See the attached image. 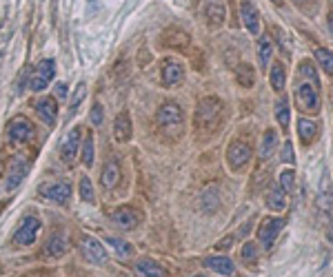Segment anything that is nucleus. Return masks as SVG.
Returning <instances> with one entry per match:
<instances>
[{
	"instance_id": "f257e3e1",
	"label": "nucleus",
	"mask_w": 333,
	"mask_h": 277,
	"mask_svg": "<svg viewBox=\"0 0 333 277\" xmlns=\"http://www.w3.org/2000/svg\"><path fill=\"white\" fill-rule=\"evenodd\" d=\"M220 113H222L220 100L218 98H204L202 102L198 104V109H195V116H193L195 129H200V131L213 129V124L220 120Z\"/></svg>"
},
{
	"instance_id": "f03ea898",
	"label": "nucleus",
	"mask_w": 333,
	"mask_h": 277,
	"mask_svg": "<svg viewBox=\"0 0 333 277\" xmlns=\"http://www.w3.org/2000/svg\"><path fill=\"white\" fill-rule=\"evenodd\" d=\"M40 226H42V224H40L38 217H34V215H27V217L20 222V226H18L16 235H13V242H16L18 246L34 244L36 237H38V233H40Z\"/></svg>"
},
{
	"instance_id": "7ed1b4c3",
	"label": "nucleus",
	"mask_w": 333,
	"mask_h": 277,
	"mask_svg": "<svg viewBox=\"0 0 333 277\" xmlns=\"http://www.w3.org/2000/svg\"><path fill=\"white\" fill-rule=\"evenodd\" d=\"M284 228V219L282 217H264L258 228V240L264 248H271L275 242V237L280 235V231Z\"/></svg>"
},
{
	"instance_id": "20e7f679",
	"label": "nucleus",
	"mask_w": 333,
	"mask_h": 277,
	"mask_svg": "<svg viewBox=\"0 0 333 277\" xmlns=\"http://www.w3.org/2000/svg\"><path fill=\"white\" fill-rule=\"evenodd\" d=\"M40 193H42L47 200L56 202V204H67V200L71 197V184L65 182V180H53V182H44L40 186Z\"/></svg>"
},
{
	"instance_id": "39448f33",
	"label": "nucleus",
	"mask_w": 333,
	"mask_h": 277,
	"mask_svg": "<svg viewBox=\"0 0 333 277\" xmlns=\"http://www.w3.org/2000/svg\"><path fill=\"white\" fill-rule=\"evenodd\" d=\"M296 104L300 107V111H306V113H318L320 111L318 91L313 89V85L302 82V85L297 87L296 89Z\"/></svg>"
},
{
	"instance_id": "423d86ee",
	"label": "nucleus",
	"mask_w": 333,
	"mask_h": 277,
	"mask_svg": "<svg viewBox=\"0 0 333 277\" xmlns=\"http://www.w3.org/2000/svg\"><path fill=\"white\" fill-rule=\"evenodd\" d=\"M251 160V149L242 142H231L226 149V166L231 171H240L247 162Z\"/></svg>"
},
{
	"instance_id": "0eeeda50",
	"label": "nucleus",
	"mask_w": 333,
	"mask_h": 277,
	"mask_svg": "<svg viewBox=\"0 0 333 277\" xmlns=\"http://www.w3.org/2000/svg\"><path fill=\"white\" fill-rule=\"evenodd\" d=\"M53 73H56V62L53 60H40L38 62V67H36V73H34V78H31V82H29V87H31V91H42L44 87L49 85V80L53 78Z\"/></svg>"
},
{
	"instance_id": "6e6552de",
	"label": "nucleus",
	"mask_w": 333,
	"mask_h": 277,
	"mask_svg": "<svg viewBox=\"0 0 333 277\" xmlns=\"http://www.w3.org/2000/svg\"><path fill=\"white\" fill-rule=\"evenodd\" d=\"M27 171H29V162H27V157H25V155L13 157L11 166H9V173H7V182H4V188H7V191H13V188L20 186V182L25 180Z\"/></svg>"
},
{
	"instance_id": "1a4fd4ad",
	"label": "nucleus",
	"mask_w": 333,
	"mask_h": 277,
	"mask_svg": "<svg viewBox=\"0 0 333 277\" xmlns=\"http://www.w3.org/2000/svg\"><path fill=\"white\" fill-rule=\"evenodd\" d=\"M160 76H162V85L164 87L180 85V82L185 80V64L178 62V60H173V58H167L162 62V71H160Z\"/></svg>"
},
{
	"instance_id": "9d476101",
	"label": "nucleus",
	"mask_w": 333,
	"mask_h": 277,
	"mask_svg": "<svg viewBox=\"0 0 333 277\" xmlns=\"http://www.w3.org/2000/svg\"><path fill=\"white\" fill-rule=\"evenodd\" d=\"M80 250H82V255L91 264H105L107 262V250L96 237L84 235L82 240H80Z\"/></svg>"
},
{
	"instance_id": "9b49d317",
	"label": "nucleus",
	"mask_w": 333,
	"mask_h": 277,
	"mask_svg": "<svg viewBox=\"0 0 333 277\" xmlns=\"http://www.w3.org/2000/svg\"><path fill=\"white\" fill-rule=\"evenodd\" d=\"M185 122V113L176 102H167L158 109V124L160 126H178L180 129Z\"/></svg>"
},
{
	"instance_id": "f8f14e48",
	"label": "nucleus",
	"mask_w": 333,
	"mask_h": 277,
	"mask_svg": "<svg viewBox=\"0 0 333 277\" xmlns=\"http://www.w3.org/2000/svg\"><path fill=\"white\" fill-rule=\"evenodd\" d=\"M80 135H82V131L75 126V129H71L69 133L65 135V140H62V144H60V160L65 162V164H71V162L75 160V155H78Z\"/></svg>"
},
{
	"instance_id": "ddd939ff",
	"label": "nucleus",
	"mask_w": 333,
	"mask_h": 277,
	"mask_svg": "<svg viewBox=\"0 0 333 277\" xmlns=\"http://www.w3.org/2000/svg\"><path fill=\"white\" fill-rule=\"evenodd\" d=\"M31 135H34V126L27 118H16L7 126V138L11 142H27V140H31Z\"/></svg>"
},
{
	"instance_id": "4468645a",
	"label": "nucleus",
	"mask_w": 333,
	"mask_h": 277,
	"mask_svg": "<svg viewBox=\"0 0 333 277\" xmlns=\"http://www.w3.org/2000/svg\"><path fill=\"white\" fill-rule=\"evenodd\" d=\"M240 16H242V23L244 27L249 29L251 36H258L260 33V11L256 9L251 0H242V5H240Z\"/></svg>"
},
{
	"instance_id": "2eb2a0df",
	"label": "nucleus",
	"mask_w": 333,
	"mask_h": 277,
	"mask_svg": "<svg viewBox=\"0 0 333 277\" xmlns=\"http://www.w3.org/2000/svg\"><path fill=\"white\" fill-rule=\"evenodd\" d=\"M133 273H136V277H169L167 268L160 266L158 262H153V259H149V257L138 259V262L133 264Z\"/></svg>"
},
{
	"instance_id": "dca6fc26",
	"label": "nucleus",
	"mask_w": 333,
	"mask_h": 277,
	"mask_svg": "<svg viewBox=\"0 0 333 277\" xmlns=\"http://www.w3.org/2000/svg\"><path fill=\"white\" fill-rule=\"evenodd\" d=\"M36 111H38L40 120L44 122L47 126H53V122H56V116H58V104L53 98H40L38 102H36Z\"/></svg>"
},
{
	"instance_id": "f3484780",
	"label": "nucleus",
	"mask_w": 333,
	"mask_h": 277,
	"mask_svg": "<svg viewBox=\"0 0 333 277\" xmlns=\"http://www.w3.org/2000/svg\"><path fill=\"white\" fill-rule=\"evenodd\" d=\"M113 138H115V142H129L131 140V116L127 111L118 113V118H115Z\"/></svg>"
},
{
	"instance_id": "a211bd4d",
	"label": "nucleus",
	"mask_w": 333,
	"mask_h": 277,
	"mask_svg": "<svg viewBox=\"0 0 333 277\" xmlns=\"http://www.w3.org/2000/svg\"><path fill=\"white\" fill-rule=\"evenodd\" d=\"M120 175H122V171H120V164H118V160L115 157H111L109 162L105 164V169H102V175H100V184L105 188H113L115 184L120 182Z\"/></svg>"
},
{
	"instance_id": "6ab92c4d",
	"label": "nucleus",
	"mask_w": 333,
	"mask_h": 277,
	"mask_svg": "<svg viewBox=\"0 0 333 277\" xmlns=\"http://www.w3.org/2000/svg\"><path fill=\"white\" fill-rule=\"evenodd\" d=\"M111 219H113V224H118L120 228H124V231H133V228L138 226V215H136V211H133V209H118V211H113Z\"/></svg>"
},
{
	"instance_id": "aec40b11",
	"label": "nucleus",
	"mask_w": 333,
	"mask_h": 277,
	"mask_svg": "<svg viewBox=\"0 0 333 277\" xmlns=\"http://www.w3.org/2000/svg\"><path fill=\"white\" fill-rule=\"evenodd\" d=\"M204 266L211 268L213 273H220V275H233L235 266L229 257H222V255H213V257L204 259Z\"/></svg>"
},
{
	"instance_id": "412c9836",
	"label": "nucleus",
	"mask_w": 333,
	"mask_h": 277,
	"mask_svg": "<svg viewBox=\"0 0 333 277\" xmlns=\"http://www.w3.org/2000/svg\"><path fill=\"white\" fill-rule=\"evenodd\" d=\"M67 248H69V242H67V237L62 235V233H53V235L47 240L44 253H47L49 257H60V255L67 253Z\"/></svg>"
},
{
	"instance_id": "4be33fe9",
	"label": "nucleus",
	"mask_w": 333,
	"mask_h": 277,
	"mask_svg": "<svg viewBox=\"0 0 333 277\" xmlns=\"http://www.w3.org/2000/svg\"><path fill=\"white\" fill-rule=\"evenodd\" d=\"M275 147H278V131L266 129L264 135H262V142H260V157L262 160H271Z\"/></svg>"
},
{
	"instance_id": "5701e85b",
	"label": "nucleus",
	"mask_w": 333,
	"mask_h": 277,
	"mask_svg": "<svg viewBox=\"0 0 333 277\" xmlns=\"http://www.w3.org/2000/svg\"><path fill=\"white\" fill-rule=\"evenodd\" d=\"M264 202L271 211H284V206H287V193L280 186H271L264 197Z\"/></svg>"
},
{
	"instance_id": "b1692460",
	"label": "nucleus",
	"mask_w": 333,
	"mask_h": 277,
	"mask_svg": "<svg viewBox=\"0 0 333 277\" xmlns=\"http://www.w3.org/2000/svg\"><path fill=\"white\" fill-rule=\"evenodd\" d=\"M315 133H318V124H315L313 120H309V118H297V135H300V140L304 144L313 142Z\"/></svg>"
},
{
	"instance_id": "393cba45",
	"label": "nucleus",
	"mask_w": 333,
	"mask_h": 277,
	"mask_svg": "<svg viewBox=\"0 0 333 277\" xmlns=\"http://www.w3.org/2000/svg\"><path fill=\"white\" fill-rule=\"evenodd\" d=\"M235 80H238L240 87H247V89L256 85V71H253L251 64H247V62L238 64L235 67Z\"/></svg>"
},
{
	"instance_id": "a878e982",
	"label": "nucleus",
	"mask_w": 333,
	"mask_h": 277,
	"mask_svg": "<svg viewBox=\"0 0 333 277\" xmlns=\"http://www.w3.org/2000/svg\"><path fill=\"white\" fill-rule=\"evenodd\" d=\"M271 87H273V91H284V85H287V71H284V64L282 62H275L273 67H271Z\"/></svg>"
},
{
	"instance_id": "bb28decb",
	"label": "nucleus",
	"mask_w": 333,
	"mask_h": 277,
	"mask_svg": "<svg viewBox=\"0 0 333 277\" xmlns=\"http://www.w3.org/2000/svg\"><path fill=\"white\" fill-rule=\"evenodd\" d=\"M297 73H300V76H304L306 80L313 82V89H318V87H320V76H318V71H315V64L311 62V60H300V64H297Z\"/></svg>"
},
{
	"instance_id": "cd10ccee",
	"label": "nucleus",
	"mask_w": 333,
	"mask_h": 277,
	"mask_svg": "<svg viewBox=\"0 0 333 277\" xmlns=\"http://www.w3.org/2000/svg\"><path fill=\"white\" fill-rule=\"evenodd\" d=\"M315 60H318L320 69H324L329 76H333V51L324 49V47H318V49H315Z\"/></svg>"
},
{
	"instance_id": "c85d7f7f",
	"label": "nucleus",
	"mask_w": 333,
	"mask_h": 277,
	"mask_svg": "<svg viewBox=\"0 0 333 277\" xmlns=\"http://www.w3.org/2000/svg\"><path fill=\"white\" fill-rule=\"evenodd\" d=\"M289 118H291V111H289V102H287V95H284V98H280L278 102H275V120H278V124L282 126V129H287Z\"/></svg>"
},
{
	"instance_id": "c756f323",
	"label": "nucleus",
	"mask_w": 333,
	"mask_h": 277,
	"mask_svg": "<svg viewBox=\"0 0 333 277\" xmlns=\"http://www.w3.org/2000/svg\"><path fill=\"white\" fill-rule=\"evenodd\" d=\"M271 56H273V45H271L269 38H262L258 42V58H260V67L266 69V64L271 62Z\"/></svg>"
},
{
	"instance_id": "7c9ffc66",
	"label": "nucleus",
	"mask_w": 333,
	"mask_h": 277,
	"mask_svg": "<svg viewBox=\"0 0 333 277\" xmlns=\"http://www.w3.org/2000/svg\"><path fill=\"white\" fill-rule=\"evenodd\" d=\"M207 16H209V23H211L213 27H220V25L224 23V7H222L220 2H213V5L207 7Z\"/></svg>"
},
{
	"instance_id": "2f4dec72",
	"label": "nucleus",
	"mask_w": 333,
	"mask_h": 277,
	"mask_svg": "<svg viewBox=\"0 0 333 277\" xmlns=\"http://www.w3.org/2000/svg\"><path fill=\"white\" fill-rule=\"evenodd\" d=\"M107 244L113 246L115 253H118L120 257H129V255L133 253L131 244H129V242H124V240H118V237H107Z\"/></svg>"
},
{
	"instance_id": "473e14b6",
	"label": "nucleus",
	"mask_w": 333,
	"mask_h": 277,
	"mask_svg": "<svg viewBox=\"0 0 333 277\" xmlns=\"http://www.w3.org/2000/svg\"><path fill=\"white\" fill-rule=\"evenodd\" d=\"M202 209L207 211V213L218 209V188H207V191L202 193Z\"/></svg>"
},
{
	"instance_id": "72a5a7b5",
	"label": "nucleus",
	"mask_w": 333,
	"mask_h": 277,
	"mask_svg": "<svg viewBox=\"0 0 333 277\" xmlns=\"http://www.w3.org/2000/svg\"><path fill=\"white\" fill-rule=\"evenodd\" d=\"M82 164L91 166L93 164V135L89 133L82 142Z\"/></svg>"
},
{
	"instance_id": "f704fd0d",
	"label": "nucleus",
	"mask_w": 333,
	"mask_h": 277,
	"mask_svg": "<svg viewBox=\"0 0 333 277\" xmlns=\"http://www.w3.org/2000/svg\"><path fill=\"white\" fill-rule=\"evenodd\" d=\"M293 186H296V173H293L291 169L282 171V173H280V188H282L284 193H291Z\"/></svg>"
},
{
	"instance_id": "c9c22d12",
	"label": "nucleus",
	"mask_w": 333,
	"mask_h": 277,
	"mask_svg": "<svg viewBox=\"0 0 333 277\" xmlns=\"http://www.w3.org/2000/svg\"><path fill=\"white\" fill-rule=\"evenodd\" d=\"M80 197H82L84 202H89V204L96 202V195H93V184H91V180L89 178L80 180Z\"/></svg>"
},
{
	"instance_id": "e433bc0d",
	"label": "nucleus",
	"mask_w": 333,
	"mask_h": 277,
	"mask_svg": "<svg viewBox=\"0 0 333 277\" xmlns=\"http://www.w3.org/2000/svg\"><path fill=\"white\" fill-rule=\"evenodd\" d=\"M84 95H87V85H84V82H78V87H75L74 95H71V104H69L71 111H75V109L80 107V102L84 100Z\"/></svg>"
},
{
	"instance_id": "4c0bfd02",
	"label": "nucleus",
	"mask_w": 333,
	"mask_h": 277,
	"mask_svg": "<svg viewBox=\"0 0 333 277\" xmlns=\"http://www.w3.org/2000/svg\"><path fill=\"white\" fill-rule=\"evenodd\" d=\"M242 259H244V262H256V259H258V248H256V244H253V242H244V246H242Z\"/></svg>"
},
{
	"instance_id": "58836bf2",
	"label": "nucleus",
	"mask_w": 333,
	"mask_h": 277,
	"mask_svg": "<svg viewBox=\"0 0 333 277\" xmlns=\"http://www.w3.org/2000/svg\"><path fill=\"white\" fill-rule=\"evenodd\" d=\"M282 162H287V164H296V155H293V144L291 142H284L282 147Z\"/></svg>"
},
{
	"instance_id": "ea45409f",
	"label": "nucleus",
	"mask_w": 333,
	"mask_h": 277,
	"mask_svg": "<svg viewBox=\"0 0 333 277\" xmlns=\"http://www.w3.org/2000/svg\"><path fill=\"white\" fill-rule=\"evenodd\" d=\"M89 118H91V124L93 126H100L102 124V107H100V104H93Z\"/></svg>"
},
{
	"instance_id": "a19ab883",
	"label": "nucleus",
	"mask_w": 333,
	"mask_h": 277,
	"mask_svg": "<svg viewBox=\"0 0 333 277\" xmlns=\"http://www.w3.org/2000/svg\"><path fill=\"white\" fill-rule=\"evenodd\" d=\"M233 240H235L233 235H226L224 240H220V242H218V244H216V248H220V250H224V248H231V244H233Z\"/></svg>"
},
{
	"instance_id": "79ce46f5",
	"label": "nucleus",
	"mask_w": 333,
	"mask_h": 277,
	"mask_svg": "<svg viewBox=\"0 0 333 277\" xmlns=\"http://www.w3.org/2000/svg\"><path fill=\"white\" fill-rule=\"evenodd\" d=\"M56 93H58V98H65L67 95V85L65 82H58L56 85Z\"/></svg>"
},
{
	"instance_id": "37998d69",
	"label": "nucleus",
	"mask_w": 333,
	"mask_h": 277,
	"mask_svg": "<svg viewBox=\"0 0 333 277\" xmlns=\"http://www.w3.org/2000/svg\"><path fill=\"white\" fill-rule=\"evenodd\" d=\"M327 25H329V31H331V36H333V14L329 16V23Z\"/></svg>"
},
{
	"instance_id": "c03bdc74",
	"label": "nucleus",
	"mask_w": 333,
	"mask_h": 277,
	"mask_svg": "<svg viewBox=\"0 0 333 277\" xmlns=\"http://www.w3.org/2000/svg\"><path fill=\"white\" fill-rule=\"evenodd\" d=\"M296 2H300L302 5V2H315V0H296Z\"/></svg>"
},
{
	"instance_id": "a18cd8bd",
	"label": "nucleus",
	"mask_w": 333,
	"mask_h": 277,
	"mask_svg": "<svg viewBox=\"0 0 333 277\" xmlns=\"http://www.w3.org/2000/svg\"><path fill=\"white\" fill-rule=\"evenodd\" d=\"M271 2H275V5H280V2H282V0H271Z\"/></svg>"
},
{
	"instance_id": "49530a36",
	"label": "nucleus",
	"mask_w": 333,
	"mask_h": 277,
	"mask_svg": "<svg viewBox=\"0 0 333 277\" xmlns=\"http://www.w3.org/2000/svg\"><path fill=\"white\" fill-rule=\"evenodd\" d=\"M2 209H4V204H0V213H2Z\"/></svg>"
},
{
	"instance_id": "de8ad7c7",
	"label": "nucleus",
	"mask_w": 333,
	"mask_h": 277,
	"mask_svg": "<svg viewBox=\"0 0 333 277\" xmlns=\"http://www.w3.org/2000/svg\"><path fill=\"white\" fill-rule=\"evenodd\" d=\"M195 277H207V275H195Z\"/></svg>"
}]
</instances>
